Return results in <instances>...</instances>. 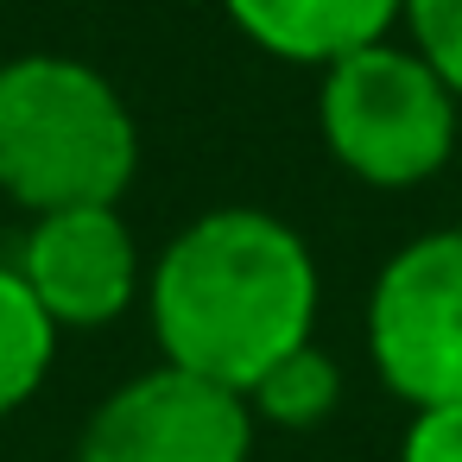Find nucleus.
Returning a JSON list of instances; mask_svg holds the SVG:
<instances>
[{
	"mask_svg": "<svg viewBox=\"0 0 462 462\" xmlns=\"http://www.w3.org/2000/svg\"><path fill=\"white\" fill-rule=\"evenodd\" d=\"M317 304L323 273L310 241L247 203L178 228L146 273V310L165 361L235 393H254L273 361L317 342Z\"/></svg>",
	"mask_w": 462,
	"mask_h": 462,
	"instance_id": "obj_1",
	"label": "nucleus"
},
{
	"mask_svg": "<svg viewBox=\"0 0 462 462\" xmlns=\"http://www.w3.org/2000/svg\"><path fill=\"white\" fill-rule=\"evenodd\" d=\"M140 171V121L121 89L58 51L0 64V197L26 216L121 203Z\"/></svg>",
	"mask_w": 462,
	"mask_h": 462,
	"instance_id": "obj_2",
	"label": "nucleus"
},
{
	"mask_svg": "<svg viewBox=\"0 0 462 462\" xmlns=\"http://www.w3.org/2000/svg\"><path fill=\"white\" fill-rule=\"evenodd\" d=\"M317 127L348 178L374 190H411L456 159L462 102L411 45L386 39L323 70Z\"/></svg>",
	"mask_w": 462,
	"mask_h": 462,
	"instance_id": "obj_3",
	"label": "nucleus"
},
{
	"mask_svg": "<svg viewBox=\"0 0 462 462\" xmlns=\"http://www.w3.org/2000/svg\"><path fill=\"white\" fill-rule=\"evenodd\" d=\"M367 355L380 386L411 411L462 399V228H430L380 266Z\"/></svg>",
	"mask_w": 462,
	"mask_h": 462,
	"instance_id": "obj_4",
	"label": "nucleus"
},
{
	"mask_svg": "<svg viewBox=\"0 0 462 462\" xmlns=\"http://www.w3.org/2000/svg\"><path fill=\"white\" fill-rule=\"evenodd\" d=\"M254 424L260 418L247 393L165 361L152 374H134L89 411L77 462H247Z\"/></svg>",
	"mask_w": 462,
	"mask_h": 462,
	"instance_id": "obj_5",
	"label": "nucleus"
},
{
	"mask_svg": "<svg viewBox=\"0 0 462 462\" xmlns=\"http://www.w3.org/2000/svg\"><path fill=\"white\" fill-rule=\"evenodd\" d=\"M14 273L26 279L39 310L58 323V336L102 329L115 317H127L134 298H146V260H140V241L115 203L32 216Z\"/></svg>",
	"mask_w": 462,
	"mask_h": 462,
	"instance_id": "obj_6",
	"label": "nucleus"
},
{
	"mask_svg": "<svg viewBox=\"0 0 462 462\" xmlns=\"http://www.w3.org/2000/svg\"><path fill=\"white\" fill-rule=\"evenodd\" d=\"M222 14L266 58L329 70L348 51L386 45L405 26V0H222Z\"/></svg>",
	"mask_w": 462,
	"mask_h": 462,
	"instance_id": "obj_7",
	"label": "nucleus"
},
{
	"mask_svg": "<svg viewBox=\"0 0 462 462\" xmlns=\"http://www.w3.org/2000/svg\"><path fill=\"white\" fill-rule=\"evenodd\" d=\"M58 361V323L39 310L26 279L0 260V418H14Z\"/></svg>",
	"mask_w": 462,
	"mask_h": 462,
	"instance_id": "obj_8",
	"label": "nucleus"
},
{
	"mask_svg": "<svg viewBox=\"0 0 462 462\" xmlns=\"http://www.w3.org/2000/svg\"><path fill=\"white\" fill-rule=\"evenodd\" d=\"M247 405H254V418H266L279 430H310V424H323L342 405V367H336L329 348L304 342V348H291L285 361H273L254 380Z\"/></svg>",
	"mask_w": 462,
	"mask_h": 462,
	"instance_id": "obj_9",
	"label": "nucleus"
},
{
	"mask_svg": "<svg viewBox=\"0 0 462 462\" xmlns=\"http://www.w3.org/2000/svg\"><path fill=\"white\" fill-rule=\"evenodd\" d=\"M405 32H411V51L462 102V0H405Z\"/></svg>",
	"mask_w": 462,
	"mask_h": 462,
	"instance_id": "obj_10",
	"label": "nucleus"
},
{
	"mask_svg": "<svg viewBox=\"0 0 462 462\" xmlns=\"http://www.w3.org/2000/svg\"><path fill=\"white\" fill-rule=\"evenodd\" d=\"M399 462H462V399L418 405L399 437Z\"/></svg>",
	"mask_w": 462,
	"mask_h": 462,
	"instance_id": "obj_11",
	"label": "nucleus"
}]
</instances>
